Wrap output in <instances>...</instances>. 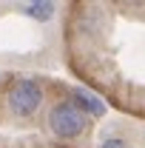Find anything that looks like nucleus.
Instances as JSON below:
<instances>
[{
    "label": "nucleus",
    "mask_w": 145,
    "mask_h": 148,
    "mask_svg": "<svg viewBox=\"0 0 145 148\" xmlns=\"http://www.w3.org/2000/svg\"><path fill=\"white\" fill-rule=\"evenodd\" d=\"M85 120L88 117L77 108L71 100H63V103H57L54 108L49 111V128L60 140H77L85 131Z\"/></svg>",
    "instance_id": "1"
},
{
    "label": "nucleus",
    "mask_w": 145,
    "mask_h": 148,
    "mask_svg": "<svg viewBox=\"0 0 145 148\" xmlns=\"http://www.w3.org/2000/svg\"><path fill=\"white\" fill-rule=\"evenodd\" d=\"M40 103H43V88H40V83L29 80V77L17 80V83L9 88V94H6L9 111H12L14 117H23V120L31 117V114L40 108Z\"/></svg>",
    "instance_id": "2"
},
{
    "label": "nucleus",
    "mask_w": 145,
    "mask_h": 148,
    "mask_svg": "<svg viewBox=\"0 0 145 148\" xmlns=\"http://www.w3.org/2000/svg\"><path fill=\"white\" fill-rule=\"evenodd\" d=\"M71 103L83 111L85 117H103V114H105V103H103L97 94H91L88 88H74L71 91Z\"/></svg>",
    "instance_id": "3"
},
{
    "label": "nucleus",
    "mask_w": 145,
    "mask_h": 148,
    "mask_svg": "<svg viewBox=\"0 0 145 148\" xmlns=\"http://www.w3.org/2000/svg\"><path fill=\"white\" fill-rule=\"evenodd\" d=\"M23 14L34 20H51L54 17V3H46V0H34L29 6H23Z\"/></svg>",
    "instance_id": "4"
},
{
    "label": "nucleus",
    "mask_w": 145,
    "mask_h": 148,
    "mask_svg": "<svg viewBox=\"0 0 145 148\" xmlns=\"http://www.w3.org/2000/svg\"><path fill=\"white\" fill-rule=\"evenodd\" d=\"M103 148H122V143H120V140H105Z\"/></svg>",
    "instance_id": "5"
}]
</instances>
